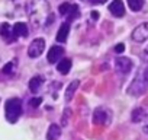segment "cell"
I'll use <instances>...</instances> for the list:
<instances>
[{
    "label": "cell",
    "instance_id": "cell-1",
    "mask_svg": "<svg viewBox=\"0 0 148 140\" xmlns=\"http://www.w3.org/2000/svg\"><path fill=\"white\" fill-rule=\"evenodd\" d=\"M5 111H6V120L9 123H16L18 118L22 114V102L19 98H10L6 101L5 105Z\"/></svg>",
    "mask_w": 148,
    "mask_h": 140
},
{
    "label": "cell",
    "instance_id": "cell-2",
    "mask_svg": "<svg viewBox=\"0 0 148 140\" xmlns=\"http://www.w3.org/2000/svg\"><path fill=\"white\" fill-rule=\"evenodd\" d=\"M58 12H60V15H62V16L67 15V22H68V24H70V21H73L74 18H77V16L80 15L79 6L70 5V3H62V5L58 8Z\"/></svg>",
    "mask_w": 148,
    "mask_h": 140
},
{
    "label": "cell",
    "instance_id": "cell-3",
    "mask_svg": "<svg viewBox=\"0 0 148 140\" xmlns=\"http://www.w3.org/2000/svg\"><path fill=\"white\" fill-rule=\"evenodd\" d=\"M44 48H45V41L42 38H36L31 42V45L28 48V55L31 58H36L44 53Z\"/></svg>",
    "mask_w": 148,
    "mask_h": 140
},
{
    "label": "cell",
    "instance_id": "cell-4",
    "mask_svg": "<svg viewBox=\"0 0 148 140\" xmlns=\"http://www.w3.org/2000/svg\"><path fill=\"white\" fill-rule=\"evenodd\" d=\"M115 69L121 75H128L132 70V60L128 57H119L115 61Z\"/></svg>",
    "mask_w": 148,
    "mask_h": 140
},
{
    "label": "cell",
    "instance_id": "cell-5",
    "mask_svg": "<svg viewBox=\"0 0 148 140\" xmlns=\"http://www.w3.org/2000/svg\"><path fill=\"white\" fill-rule=\"evenodd\" d=\"M132 40L136 42H144L148 40V22H144L141 25H138L134 32H132Z\"/></svg>",
    "mask_w": 148,
    "mask_h": 140
},
{
    "label": "cell",
    "instance_id": "cell-6",
    "mask_svg": "<svg viewBox=\"0 0 148 140\" xmlns=\"http://www.w3.org/2000/svg\"><path fill=\"white\" fill-rule=\"evenodd\" d=\"M109 117H110L109 111H108L106 108L99 107V108H96L95 112H93V123L97 124V125H105V124H108Z\"/></svg>",
    "mask_w": 148,
    "mask_h": 140
},
{
    "label": "cell",
    "instance_id": "cell-7",
    "mask_svg": "<svg viewBox=\"0 0 148 140\" xmlns=\"http://www.w3.org/2000/svg\"><path fill=\"white\" fill-rule=\"evenodd\" d=\"M145 82H144V79L141 80L139 78H136L132 83H131V86L128 88V94L129 95H134V96H139V95H142L144 92H145Z\"/></svg>",
    "mask_w": 148,
    "mask_h": 140
},
{
    "label": "cell",
    "instance_id": "cell-8",
    "mask_svg": "<svg viewBox=\"0 0 148 140\" xmlns=\"http://www.w3.org/2000/svg\"><path fill=\"white\" fill-rule=\"evenodd\" d=\"M109 12L116 16V18H122L125 15V6L122 0H113V2L109 5Z\"/></svg>",
    "mask_w": 148,
    "mask_h": 140
},
{
    "label": "cell",
    "instance_id": "cell-9",
    "mask_svg": "<svg viewBox=\"0 0 148 140\" xmlns=\"http://www.w3.org/2000/svg\"><path fill=\"white\" fill-rule=\"evenodd\" d=\"M62 55H64V48H62V47H60V45H54V47L48 51L47 58H48V61H49V63H57Z\"/></svg>",
    "mask_w": 148,
    "mask_h": 140
},
{
    "label": "cell",
    "instance_id": "cell-10",
    "mask_svg": "<svg viewBox=\"0 0 148 140\" xmlns=\"http://www.w3.org/2000/svg\"><path fill=\"white\" fill-rule=\"evenodd\" d=\"M68 32H70V24L68 22H64L60 26L58 32H57V41L58 42H65L67 41V37H68Z\"/></svg>",
    "mask_w": 148,
    "mask_h": 140
},
{
    "label": "cell",
    "instance_id": "cell-11",
    "mask_svg": "<svg viewBox=\"0 0 148 140\" xmlns=\"http://www.w3.org/2000/svg\"><path fill=\"white\" fill-rule=\"evenodd\" d=\"M71 66H73L71 58H62L61 61H58V64H57V70H58L61 75H67L70 70H71Z\"/></svg>",
    "mask_w": 148,
    "mask_h": 140
},
{
    "label": "cell",
    "instance_id": "cell-12",
    "mask_svg": "<svg viewBox=\"0 0 148 140\" xmlns=\"http://www.w3.org/2000/svg\"><path fill=\"white\" fill-rule=\"evenodd\" d=\"M132 121L134 123H141V121H144L147 117H148V114H147V111L144 110V108H141V107H138V108H135L134 111H132Z\"/></svg>",
    "mask_w": 148,
    "mask_h": 140
},
{
    "label": "cell",
    "instance_id": "cell-13",
    "mask_svg": "<svg viewBox=\"0 0 148 140\" xmlns=\"http://www.w3.org/2000/svg\"><path fill=\"white\" fill-rule=\"evenodd\" d=\"M61 136V128L57 124H51L47 133V140H58Z\"/></svg>",
    "mask_w": 148,
    "mask_h": 140
},
{
    "label": "cell",
    "instance_id": "cell-14",
    "mask_svg": "<svg viewBox=\"0 0 148 140\" xmlns=\"http://www.w3.org/2000/svg\"><path fill=\"white\" fill-rule=\"evenodd\" d=\"M80 86V80H73L68 86H67V91H65V101H71L74 94H76V91L79 89Z\"/></svg>",
    "mask_w": 148,
    "mask_h": 140
},
{
    "label": "cell",
    "instance_id": "cell-15",
    "mask_svg": "<svg viewBox=\"0 0 148 140\" xmlns=\"http://www.w3.org/2000/svg\"><path fill=\"white\" fill-rule=\"evenodd\" d=\"M13 34V29L10 28V25L9 24H3L2 26H0V35H2V38H5L6 41H13L15 38L13 37H10Z\"/></svg>",
    "mask_w": 148,
    "mask_h": 140
},
{
    "label": "cell",
    "instance_id": "cell-16",
    "mask_svg": "<svg viewBox=\"0 0 148 140\" xmlns=\"http://www.w3.org/2000/svg\"><path fill=\"white\" fill-rule=\"evenodd\" d=\"M13 35L15 37H26L28 35V26L23 22H18L13 26Z\"/></svg>",
    "mask_w": 148,
    "mask_h": 140
},
{
    "label": "cell",
    "instance_id": "cell-17",
    "mask_svg": "<svg viewBox=\"0 0 148 140\" xmlns=\"http://www.w3.org/2000/svg\"><path fill=\"white\" fill-rule=\"evenodd\" d=\"M42 82H44V79H42L41 76L32 78V79L29 80V89H31V92H32V94H36V92L39 91V88L42 86Z\"/></svg>",
    "mask_w": 148,
    "mask_h": 140
},
{
    "label": "cell",
    "instance_id": "cell-18",
    "mask_svg": "<svg viewBox=\"0 0 148 140\" xmlns=\"http://www.w3.org/2000/svg\"><path fill=\"white\" fill-rule=\"evenodd\" d=\"M16 66H18V61H16V60L9 61V63L3 67L2 73H3V75H8V76H13V75H15V72H16Z\"/></svg>",
    "mask_w": 148,
    "mask_h": 140
},
{
    "label": "cell",
    "instance_id": "cell-19",
    "mask_svg": "<svg viewBox=\"0 0 148 140\" xmlns=\"http://www.w3.org/2000/svg\"><path fill=\"white\" fill-rule=\"evenodd\" d=\"M128 5H129L131 10L138 12V10H141L142 6H144V0H128Z\"/></svg>",
    "mask_w": 148,
    "mask_h": 140
},
{
    "label": "cell",
    "instance_id": "cell-20",
    "mask_svg": "<svg viewBox=\"0 0 148 140\" xmlns=\"http://www.w3.org/2000/svg\"><path fill=\"white\" fill-rule=\"evenodd\" d=\"M41 102H42V98H32L29 101V105H31V108H38L41 105Z\"/></svg>",
    "mask_w": 148,
    "mask_h": 140
},
{
    "label": "cell",
    "instance_id": "cell-21",
    "mask_svg": "<svg viewBox=\"0 0 148 140\" xmlns=\"http://www.w3.org/2000/svg\"><path fill=\"white\" fill-rule=\"evenodd\" d=\"M70 115H71V111H70V110H65V111H64V115H62V125H65V124L68 123Z\"/></svg>",
    "mask_w": 148,
    "mask_h": 140
},
{
    "label": "cell",
    "instance_id": "cell-22",
    "mask_svg": "<svg viewBox=\"0 0 148 140\" xmlns=\"http://www.w3.org/2000/svg\"><path fill=\"white\" fill-rule=\"evenodd\" d=\"M125 50V45L121 42V44H116V47H115V53H122Z\"/></svg>",
    "mask_w": 148,
    "mask_h": 140
},
{
    "label": "cell",
    "instance_id": "cell-23",
    "mask_svg": "<svg viewBox=\"0 0 148 140\" xmlns=\"http://www.w3.org/2000/svg\"><path fill=\"white\" fill-rule=\"evenodd\" d=\"M142 79H144V82L145 83H148V67L144 70V75H142Z\"/></svg>",
    "mask_w": 148,
    "mask_h": 140
},
{
    "label": "cell",
    "instance_id": "cell-24",
    "mask_svg": "<svg viewBox=\"0 0 148 140\" xmlns=\"http://www.w3.org/2000/svg\"><path fill=\"white\" fill-rule=\"evenodd\" d=\"M106 0H90V3H93V5H100V3H105Z\"/></svg>",
    "mask_w": 148,
    "mask_h": 140
},
{
    "label": "cell",
    "instance_id": "cell-25",
    "mask_svg": "<svg viewBox=\"0 0 148 140\" xmlns=\"http://www.w3.org/2000/svg\"><path fill=\"white\" fill-rule=\"evenodd\" d=\"M145 133H147V134H148V125H147V127H145Z\"/></svg>",
    "mask_w": 148,
    "mask_h": 140
}]
</instances>
